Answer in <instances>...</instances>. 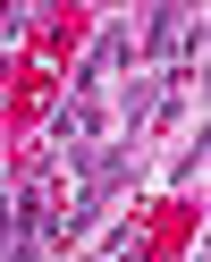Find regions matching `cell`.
<instances>
[{
	"label": "cell",
	"instance_id": "cell-1",
	"mask_svg": "<svg viewBox=\"0 0 211 262\" xmlns=\"http://www.w3.org/2000/svg\"><path fill=\"white\" fill-rule=\"evenodd\" d=\"M203 186H211V127H194V136L144 152L135 203H144V211H203Z\"/></svg>",
	"mask_w": 211,
	"mask_h": 262
},
{
	"label": "cell",
	"instance_id": "cell-2",
	"mask_svg": "<svg viewBox=\"0 0 211 262\" xmlns=\"http://www.w3.org/2000/svg\"><path fill=\"white\" fill-rule=\"evenodd\" d=\"M127 17H135V68H144V76L177 68V34H186L194 0H135Z\"/></svg>",
	"mask_w": 211,
	"mask_h": 262
}]
</instances>
